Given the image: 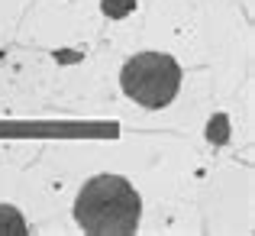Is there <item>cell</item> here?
Returning <instances> with one entry per match:
<instances>
[{
	"instance_id": "7a4b0ae2",
	"label": "cell",
	"mask_w": 255,
	"mask_h": 236,
	"mask_svg": "<svg viewBox=\"0 0 255 236\" xmlns=\"http://www.w3.org/2000/svg\"><path fill=\"white\" fill-rule=\"evenodd\" d=\"M120 87L126 97L145 110H162L181 87V65L165 52H136L120 71Z\"/></svg>"
},
{
	"instance_id": "3957f363",
	"label": "cell",
	"mask_w": 255,
	"mask_h": 236,
	"mask_svg": "<svg viewBox=\"0 0 255 236\" xmlns=\"http://www.w3.org/2000/svg\"><path fill=\"white\" fill-rule=\"evenodd\" d=\"M23 233H26V220L19 217V211L0 204V236H23Z\"/></svg>"
},
{
	"instance_id": "6da1fadb",
	"label": "cell",
	"mask_w": 255,
	"mask_h": 236,
	"mask_svg": "<svg viewBox=\"0 0 255 236\" xmlns=\"http://www.w3.org/2000/svg\"><path fill=\"white\" fill-rule=\"evenodd\" d=\"M75 220L84 233L94 236H126L136 233L142 220L139 191L120 175H94L84 181L75 201Z\"/></svg>"
},
{
	"instance_id": "277c9868",
	"label": "cell",
	"mask_w": 255,
	"mask_h": 236,
	"mask_svg": "<svg viewBox=\"0 0 255 236\" xmlns=\"http://www.w3.org/2000/svg\"><path fill=\"white\" fill-rule=\"evenodd\" d=\"M136 10V0H104V13L110 19H123Z\"/></svg>"
}]
</instances>
